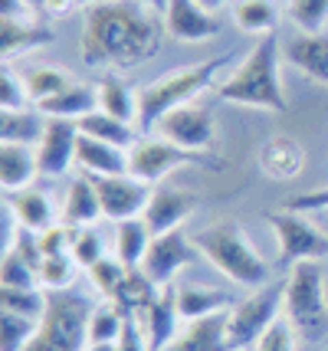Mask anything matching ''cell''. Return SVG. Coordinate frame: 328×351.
Instances as JSON below:
<instances>
[{"mask_svg":"<svg viewBox=\"0 0 328 351\" xmlns=\"http://www.w3.org/2000/svg\"><path fill=\"white\" fill-rule=\"evenodd\" d=\"M157 295H161V286H157L144 269H128V276L122 279L118 292L112 295V302L122 308L125 315H135V312H144Z\"/></svg>","mask_w":328,"mask_h":351,"instance_id":"30","label":"cell"},{"mask_svg":"<svg viewBox=\"0 0 328 351\" xmlns=\"http://www.w3.org/2000/svg\"><path fill=\"white\" fill-rule=\"evenodd\" d=\"M23 82H27V89H30L33 102H43L49 95L63 92L66 86H73L69 73L60 69V66H30V69H23Z\"/></svg>","mask_w":328,"mask_h":351,"instance_id":"34","label":"cell"},{"mask_svg":"<svg viewBox=\"0 0 328 351\" xmlns=\"http://www.w3.org/2000/svg\"><path fill=\"white\" fill-rule=\"evenodd\" d=\"M181 312H177V302H174V286L161 289L151 306L141 312V325H144V335H148V345L151 351H168L174 345V338L181 335Z\"/></svg>","mask_w":328,"mask_h":351,"instance_id":"17","label":"cell"},{"mask_svg":"<svg viewBox=\"0 0 328 351\" xmlns=\"http://www.w3.org/2000/svg\"><path fill=\"white\" fill-rule=\"evenodd\" d=\"M82 351H118V348H115V341H99V345H92V341H89Z\"/></svg>","mask_w":328,"mask_h":351,"instance_id":"47","label":"cell"},{"mask_svg":"<svg viewBox=\"0 0 328 351\" xmlns=\"http://www.w3.org/2000/svg\"><path fill=\"white\" fill-rule=\"evenodd\" d=\"M115 348L118 351H151L148 335H144V325L138 322V315H128L125 319V328H122V335L115 341Z\"/></svg>","mask_w":328,"mask_h":351,"instance_id":"44","label":"cell"},{"mask_svg":"<svg viewBox=\"0 0 328 351\" xmlns=\"http://www.w3.org/2000/svg\"><path fill=\"white\" fill-rule=\"evenodd\" d=\"M302 165H305V152H302V145H299L296 138H289V135L269 138L263 145V152H260V168L273 181L296 178L299 171H302Z\"/></svg>","mask_w":328,"mask_h":351,"instance_id":"22","label":"cell"},{"mask_svg":"<svg viewBox=\"0 0 328 351\" xmlns=\"http://www.w3.org/2000/svg\"><path fill=\"white\" fill-rule=\"evenodd\" d=\"M296 335H299L296 325L286 319V315H279V319L260 335V341L253 345V351H296Z\"/></svg>","mask_w":328,"mask_h":351,"instance_id":"43","label":"cell"},{"mask_svg":"<svg viewBox=\"0 0 328 351\" xmlns=\"http://www.w3.org/2000/svg\"><path fill=\"white\" fill-rule=\"evenodd\" d=\"M266 220H269V230L276 233L282 266H296L302 260L328 256V237L305 214H296V210L282 207V210H273Z\"/></svg>","mask_w":328,"mask_h":351,"instance_id":"9","label":"cell"},{"mask_svg":"<svg viewBox=\"0 0 328 351\" xmlns=\"http://www.w3.org/2000/svg\"><path fill=\"white\" fill-rule=\"evenodd\" d=\"M282 56L302 76L328 86V33H296L282 46Z\"/></svg>","mask_w":328,"mask_h":351,"instance_id":"16","label":"cell"},{"mask_svg":"<svg viewBox=\"0 0 328 351\" xmlns=\"http://www.w3.org/2000/svg\"><path fill=\"white\" fill-rule=\"evenodd\" d=\"M230 312V308H227ZM227 312H214L184 325L168 351H230L227 345Z\"/></svg>","mask_w":328,"mask_h":351,"instance_id":"21","label":"cell"},{"mask_svg":"<svg viewBox=\"0 0 328 351\" xmlns=\"http://www.w3.org/2000/svg\"><path fill=\"white\" fill-rule=\"evenodd\" d=\"M125 312L115 306V302H102V306L92 308V315H89V341L99 345V341H118L122 335V328H125Z\"/></svg>","mask_w":328,"mask_h":351,"instance_id":"35","label":"cell"},{"mask_svg":"<svg viewBox=\"0 0 328 351\" xmlns=\"http://www.w3.org/2000/svg\"><path fill=\"white\" fill-rule=\"evenodd\" d=\"M161 16H164L168 36H174L177 43H203L220 33L214 10H207L197 0H168Z\"/></svg>","mask_w":328,"mask_h":351,"instance_id":"14","label":"cell"},{"mask_svg":"<svg viewBox=\"0 0 328 351\" xmlns=\"http://www.w3.org/2000/svg\"><path fill=\"white\" fill-rule=\"evenodd\" d=\"M144 7H151V10H157V14H164V7H168V0H141Z\"/></svg>","mask_w":328,"mask_h":351,"instance_id":"48","label":"cell"},{"mask_svg":"<svg viewBox=\"0 0 328 351\" xmlns=\"http://www.w3.org/2000/svg\"><path fill=\"white\" fill-rule=\"evenodd\" d=\"M151 240H155V233L148 230V223L141 217L125 220V223H118V230H115V256L125 263L128 269H141L148 250H151Z\"/></svg>","mask_w":328,"mask_h":351,"instance_id":"29","label":"cell"},{"mask_svg":"<svg viewBox=\"0 0 328 351\" xmlns=\"http://www.w3.org/2000/svg\"><path fill=\"white\" fill-rule=\"evenodd\" d=\"M79 132L89 138H99V141H109V145H115V148H125V152H131V145L138 141V128L135 125L122 122V119H115V115H105L102 108H95V112H89V115H82L79 119Z\"/></svg>","mask_w":328,"mask_h":351,"instance_id":"28","label":"cell"},{"mask_svg":"<svg viewBox=\"0 0 328 351\" xmlns=\"http://www.w3.org/2000/svg\"><path fill=\"white\" fill-rule=\"evenodd\" d=\"M76 260L69 253H56V256H43L40 263V286L47 292H63L73 286L76 279Z\"/></svg>","mask_w":328,"mask_h":351,"instance_id":"36","label":"cell"},{"mask_svg":"<svg viewBox=\"0 0 328 351\" xmlns=\"http://www.w3.org/2000/svg\"><path fill=\"white\" fill-rule=\"evenodd\" d=\"M197 3H203L207 10H214V14H217V10L223 7V3H227V0H197Z\"/></svg>","mask_w":328,"mask_h":351,"instance_id":"49","label":"cell"},{"mask_svg":"<svg viewBox=\"0 0 328 351\" xmlns=\"http://www.w3.org/2000/svg\"><path fill=\"white\" fill-rule=\"evenodd\" d=\"M190 240L201 250L203 260L210 266H217L220 273L236 286L260 289V286L269 282V266L256 253V246L250 243V237L243 233L240 223H214V227L190 233Z\"/></svg>","mask_w":328,"mask_h":351,"instance_id":"3","label":"cell"},{"mask_svg":"<svg viewBox=\"0 0 328 351\" xmlns=\"http://www.w3.org/2000/svg\"><path fill=\"white\" fill-rule=\"evenodd\" d=\"M286 210H296V214H315V210H328V187L322 191H305L296 197L286 200Z\"/></svg>","mask_w":328,"mask_h":351,"instance_id":"45","label":"cell"},{"mask_svg":"<svg viewBox=\"0 0 328 351\" xmlns=\"http://www.w3.org/2000/svg\"><path fill=\"white\" fill-rule=\"evenodd\" d=\"M47 122L30 108H0V141L7 145H40Z\"/></svg>","mask_w":328,"mask_h":351,"instance_id":"31","label":"cell"},{"mask_svg":"<svg viewBox=\"0 0 328 351\" xmlns=\"http://www.w3.org/2000/svg\"><path fill=\"white\" fill-rule=\"evenodd\" d=\"M7 214L14 217L23 230H33V233H43L47 227L56 223L53 200H49V194L36 191V187H27V191H20V194H10V197H7Z\"/></svg>","mask_w":328,"mask_h":351,"instance_id":"25","label":"cell"},{"mask_svg":"<svg viewBox=\"0 0 328 351\" xmlns=\"http://www.w3.org/2000/svg\"><path fill=\"white\" fill-rule=\"evenodd\" d=\"M174 302H177V312L184 322L203 319V315H214V312H227L234 308V299L220 289H207V286H197V282H177L174 286Z\"/></svg>","mask_w":328,"mask_h":351,"instance_id":"24","label":"cell"},{"mask_svg":"<svg viewBox=\"0 0 328 351\" xmlns=\"http://www.w3.org/2000/svg\"><path fill=\"white\" fill-rule=\"evenodd\" d=\"M33 335H36V319L0 312V351H27Z\"/></svg>","mask_w":328,"mask_h":351,"instance_id":"38","label":"cell"},{"mask_svg":"<svg viewBox=\"0 0 328 351\" xmlns=\"http://www.w3.org/2000/svg\"><path fill=\"white\" fill-rule=\"evenodd\" d=\"M99 108V92L82 86V82H73L66 86L63 92L49 95L43 102H36V112L47 115V119H69V122H79L82 115H89Z\"/></svg>","mask_w":328,"mask_h":351,"instance_id":"23","label":"cell"},{"mask_svg":"<svg viewBox=\"0 0 328 351\" xmlns=\"http://www.w3.org/2000/svg\"><path fill=\"white\" fill-rule=\"evenodd\" d=\"M279 53L282 46L276 40V33L260 36L247 53V60L220 82L217 95L223 102H236V106H250L282 115L289 108V102H286V92H282L279 82Z\"/></svg>","mask_w":328,"mask_h":351,"instance_id":"2","label":"cell"},{"mask_svg":"<svg viewBox=\"0 0 328 351\" xmlns=\"http://www.w3.org/2000/svg\"><path fill=\"white\" fill-rule=\"evenodd\" d=\"M43 308H47L43 289H0V312H14V315L40 322Z\"/></svg>","mask_w":328,"mask_h":351,"instance_id":"37","label":"cell"},{"mask_svg":"<svg viewBox=\"0 0 328 351\" xmlns=\"http://www.w3.org/2000/svg\"><path fill=\"white\" fill-rule=\"evenodd\" d=\"M286 319L309 341H322L328 335V295H325V266L322 260H302L289 266L286 279Z\"/></svg>","mask_w":328,"mask_h":351,"instance_id":"6","label":"cell"},{"mask_svg":"<svg viewBox=\"0 0 328 351\" xmlns=\"http://www.w3.org/2000/svg\"><path fill=\"white\" fill-rule=\"evenodd\" d=\"M63 217L69 227H92L102 217V204H99V191H95L92 174H79L69 181L63 204Z\"/></svg>","mask_w":328,"mask_h":351,"instance_id":"26","label":"cell"},{"mask_svg":"<svg viewBox=\"0 0 328 351\" xmlns=\"http://www.w3.org/2000/svg\"><path fill=\"white\" fill-rule=\"evenodd\" d=\"M69 256L76 260L79 269H89V266H95V263L105 256L99 233H95V230H89V227H76V230H73V246H69Z\"/></svg>","mask_w":328,"mask_h":351,"instance_id":"42","label":"cell"},{"mask_svg":"<svg viewBox=\"0 0 328 351\" xmlns=\"http://www.w3.org/2000/svg\"><path fill=\"white\" fill-rule=\"evenodd\" d=\"M234 23L243 33L253 36H269L279 27V10L273 0H240L234 7Z\"/></svg>","mask_w":328,"mask_h":351,"instance_id":"32","label":"cell"},{"mask_svg":"<svg viewBox=\"0 0 328 351\" xmlns=\"http://www.w3.org/2000/svg\"><path fill=\"white\" fill-rule=\"evenodd\" d=\"M53 40H56V33L43 27L36 16H27V20H3L0 16V60L3 62H14L16 56H27Z\"/></svg>","mask_w":328,"mask_h":351,"instance_id":"18","label":"cell"},{"mask_svg":"<svg viewBox=\"0 0 328 351\" xmlns=\"http://www.w3.org/2000/svg\"><path fill=\"white\" fill-rule=\"evenodd\" d=\"M86 273H89V282L95 286V292H102L105 299H112V295L118 292V286H122V279L128 276V266L118 260V256H102V260L95 263V266H89Z\"/></svg>","mask_w":328,"mask_h":351,"instance_id":"39","label":"cell"},{"mask_svg":"<svg viewBox=\"0 0 328 351\" xmlns=\"http://www.w3.org/2000/svg\"><path fill=\"white\" fill-rule=\"evenodd\" d=\"M33 95L27 89V82H23V73H16L10 62H3V69H0V108H30Z\"/></svg>","mask_w":328,"mask_h":351,"instance_id":"40","label":"cell"},{"mask_svg":"<svg viewBox=\"0 0 328 351\" xmlns=\"http://www.w3.org/2000/svg\"><path fill=\"white\" fill-rule=\"evenodd\" d=\"M27 7H30L33 14H43V7H47V0H27Z\"/></svg>","mask_w":328,"mask_h":351,"instance_id":"50","label":"cell"},{"mask_svg":"<svg viewBox=\"0 0 328 351\" xmlns=\"http://www.w3.org/2000/svg\"><path fill=\"white\" fill-rule=\"evenodd\" d=\"M73 10H79L76 0H47V7H43V14H53V16H66Z\"/></svg>","mask_w":328,"mask_h":351,"instance_id":"46","label":"cell"},{"mask_svg":"<svg viewBox=\"0 0 328 351\" xmlns=\"http://www.w3.org/2000/svg\"><path fill=\"white\" fill-rule=\"evenodd\" d=\"M227 62H230V56L223 53V56H214V60L171 69L164 79L148 82L144 89H138V132L141 135H151L155 125L161 122L171 108L184 106V102H194V95L207 89Z\"/></svg>","mask_w":328,"mask_h":351,"instance_id":"4","label":"cell"},{"mask_svg":"<svg viewBox=\"0 0 328 351\" xmlns=\"http://www.w3.org/2000/svg\"><path fill=\"white\" fill-rule=\"evenodd\" d=\"M155 135L168 138V141L181 145V148H190V152H207L214 145V138H217V119L201 102H184V106L171 108L155 125Z\"/></svg>","mask_w":328,"mask_h":351,"instance_id":"10","label":"cell"},{"mask_svg":"<svg viewBox=\"0 0 328 351\" xmlns=\"http://www.w3.org/2000/svg\"><path fill=\"white\" fill-rule=\"evenodd\" d=\"M95 92H99V108L105 115H115V119H122V122L138 128V92L131 89L125 79L109 73L95 86Z\"/></svg>","mask_w":328,"mask_h":351,"instance_id":"27","label":"cell"},{"mask_svg":"<svg viewBox=\"0 0 328 351\" xmlns=\"http://www.w3.org/2000/svg\"><path fill=\"white\" fill-rule=\"evenodd\" d=\"M289 16L299 33H322L328 23V0H289Z\"/></svg>","mask_w":328,"mask_h":351,"instance_id":"41","label":"cell"},{"mask_svg":"<svg viewBox=\"0 0 328 351\" xmlns=\"http://www.w3.org/2000/svg\"><path fill=\"white\" fill-rule=\"evenodd\" d=\"M92 302L76 289L47 292V308L36 322V335L27 351H82L89 345Z\"/></svg>","mask_w":328,"mask_h":351,"instance_id":"5","label":"cell"},{"mask_svg":"<svg viewBox=\"0 0 328 351\" xmlns=\"http://www.w3.org/2000/svg\"><path fill=\"white\" fill-rule=\"evenodd\" d=\"M282 302H286V282H266L260 289H253L247 299L234 302V308L227 312L230 351L253 348L260 335L282 315Z\"/></svg>","mask_w":328,"mask_h":351,"instance_id":"8","label":"cell"},{"mask_svg":"<svg viewBox=\"0 0 328 351\" xmlns=\"http://www.w3.org/2000/svg\"><path fill=\"white\" fill-rule=\"evenodd\" d=\"M0 289H40V269L30 266L14 246H7L0 260Z\"/></svg>","mask_w":328,"mask_h":351,"instance_id":"33","label":"cell"},{"mask_svg":"<svg viewBox=\"0 0 328 351\" xmlns=\"http://www.w3.org/2000/svg\"><path fill=\"white\" fill-rule=\"evenodd\" d=\"M40 178V161L33 145H7L0 141V187L7 194L27 191Z\"/></svg>","mask_w":328,"mask_h":351,"instance_id":"20","label":"cell"},{"mask_svg":"<svg viewBox=\"0 0 328 351\" xmlns=\"http://www.w3.org/2000/svg\"><path fill=\"white\" fill-rule=\"evenodd\" d=\"M164 16L141 0H102L82 10L79 53L95 69H135L164 46Z\"/></svg>","mask_w":328,"mask_h":351,"instance_id":"1","label":"cell"},{"mask_svg":"<svg viewBox=\"0 0 328 351\" xmlns=\"http://www.w3.org/2000/svg\"><path fill=\"white\" fill-rule=\"evenodd\" d=\"M79 10H86V7H92V3H102V0H76Z\"/></svg>","mask_w":328,"mask_h":351,"instance_id":"51","label":"cell"},{"mask_svg":"<svg viewBox=\"0 0 328 351\" xmlns=\"http://www.w3.org/2000/svg\"><path fill=\"white\" fill-rule=\"evenodd\" d=\"M194 256H201V250L194 246V240H190L184 230L177 227L171 233H161V237L151 240V250H148L141 269L151 276L161 289H168L174 276L181 273L188 263H194Z\"/></svg>","mask_w":328,"mask_h":351,"instance_id":"12","label":"cell"},{"mask_svg":"<svg viewBox=\"0 0 328 351\" xmlns=\"http://www.w3.org/2000/svg\"><path fill=\"white\" fill-rule=\"evenodd\" d=\"M184 165H201V168H223V161L214 158L210 152H190L181 148L161 135H138V141L128 152V174L138 178L144 184H157L161 178H168L171 171L184 168Z\"/></svg>","mask_w":328,"mask_h":351,"instance_id":"7","label":"cell"},{"mask_svg":"<svg viewBox=\"0 0 328 351\" xmlns=\"http://www.w3.org/2000/svg\"><path fill=\"white\" fill-rule=\"evenodd\" d=\"M76 165L82 168V174L92 178H112V174H128V152L115 148L109 141H99L79 132L76 141Z\"/></svg>","mask_w":328,"mask_h":351,"instance_id":"19","label":"cell"},{"mask_svg":"<svg viewBox=\"0 0 328 351\" xmlns=\"http://www.w3.org/2000/svg\"><path fill=\"white\" fill-rule=\"evenodd\" d=\"M201 197L194 191H181V187H155L151 191V200L144 207L141 220L148 223V230L161 237V233H171L177 230L184 220H188L194 210H197Z\"/></svg>","mask_w":328,"mask_h":351,"instance_id":"15","label":"cell"},{"mask_svg":"<svg viewBox=\"0 0 328 351\" xmlns=\"http://www.w3.org/2000/svg\"><path fill=\"white\" fill-rule=\"evenodd\" d=\"M76 141L79 125L69 119H47V132L36 145L40 178H63L76 165Z\"/></svg>","mask_w":328,"mask_h":351,"instance_id":"13","label":"cell"},{"mask_svg":"<svg viewBox=\"0 0 328 351\" xmlns=\"http://www.w3.org/2000/svg\"><path fill=\"white\" fill-rule=\"evenodd\" d=\"M102 204V217H109L115 223H125L144 214L148 200H151V184L138 181L131 174H112V178H92Z\"/></svg>","mask_w":328,"mask_h":351,"instance_id":"11","label":"cell"}]
</instances>
